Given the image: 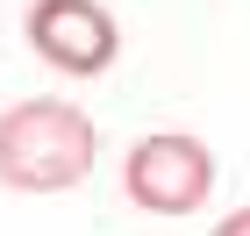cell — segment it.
<instances>
[{
    "label": "cell",
    "mask_w": 250,
    "mask_h": 236,
    "mask_svg": "<svg viewBox=\"0 0 250 236\" xmlns=\"http://www.w3.org/2000/svg\"><path fill=\"white\" fill-rule=\"evenodd\" d=\"M93 165V122L58 100H29L0 115V179L21 193H58Z\"/></svg>",
    "instance_id": "cell-1"
},
{
    "label": "cell",
    "mask_w": 250,
    "mask_h": 236,
    "mask_svg": "<svg viewBox=\"0 0 250 236\" xmlns=\"http://www.w3.org/2000/svg\"><path fill=\"white\" fill-rule=\"evenodd\" d=\"M208 150L186 136H143L129 150V193L143 200V208H157V215H186V208H200L208 200Z\"/></svg>",
    "instance_id": "cell-2"
},
{
    "label": "cell",
    "mask_w": 250,
    "mask_h": 236,
    "mask_svg": "<svg viewBox=\"0 0 250 236\" xmlns=\"http://www.w3.org/2000/svg\"><path fill=\"white\" fill-rule=\"evenodd\" d=\"M29 50H43L58 72H100L115 58V21L93 0H36L29 7Z\"/></svg>",
    "instance_id": "cell-3"
},
{
    "label": "cell",
    "mask_w": 250,
    "mask_h": 236,
    "mask_svg": "<svg viewBox=\"0 0 250 236\" xmlns=\"http://www.w3.org/2000/svg\"><path fill=\"white\" fill-rule=\"evenodd\" d=\"M229 236H250V215H236V222H229Z\"/></svg>",
    "instance_id": "cell-4"
}]
</instances>
